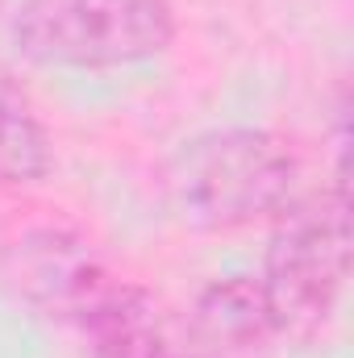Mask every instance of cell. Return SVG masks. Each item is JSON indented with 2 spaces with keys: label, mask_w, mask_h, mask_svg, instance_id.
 I'll return each instance as SVG.
<instances>
[{
  "label": "cell",
  "mask_w": 354,
  "mask_h": 358,
  "mask_svg": "<svg viewBox=\"0 0 354 358\" xmlns=\"http://www.w3.org/2000/svg\"><path fill=\"white\" fill-rule=\"evenodd\" d=\"M179 213L204 229L279 217L296 192V155L267 129H217L179 150L171 167Z\"/></svg>",
  "instance_id": "1"
},
{
  "label": "cell",
  "mask_w": 354,
  "mask_h": 358,
  "mask_svg": "<svg viewBox=\"0 0 354 358\" xmlns=\"http://www.w3.org/2000/svg\"><path fill=\"white\" fill-rule=\"evenodd\" d=\"M13 38L42 67H129L171 46L176 8L171 0H21Z\"/></svg>",
  "instance_id": "2"
},
{
  "label": "cell",
  "mask_w": 354,
  "mask_h": 358,
  "mask_svg": "<svg viewBox=\"0 0 354 358\" xmlns=\"http://www.w3.org/2000/svg\"><path fill=\"white\" fill-rule=\"evenodd\" d=\"M351 275V200L346 187L279 213V229L267 246L263 300L275 334L309 338L334 313Z\"/></svg>",
  "instance_id": "3"
},
{
  "label": "cell",
  "mask_w": 354,
  "mask_h": 358,
  "mask_svg": "<svg viewBox=\"0 0 354 358\" xmlns=\"http://www.w3.org/2000/svg\"><path fill=\"white\" fill-rule=\"evenodd\" d=\"M13 275H17V287L34 304H42L55 317H67V321H80L92 296L113 279L88 250V242H80L71 234H55V229L17 242Z\"/></svg>",
  "instance_id": "4"
},
{
  "label": "cell",
  "mask_w": 354,
  "mask_h": 358,
  "mask_svg": "<svg viewBox=\"0 0 354 358\" xmlns=\"http://www.w3.org/2000/svg\"><path fill=\"white\" fill-rule=\"evenodd\" d=\"M92 342V358H171L159 300L125 279H108L76 321Z\"/></svg>",
  "instance_id": "5"
},
{
  "label": "cell",
  "mask_w": 354,
  "mask_h": 358,
  "mask_svg": "<svg viewBox=\"0 0 354 358\" xmlns=\"http://www.w3.org/2000/svg\"><path fill=\"white\" fill-rule=\"evenodd\" d=\"M196 334L213 350V358L259 355L275 338V321L259 279L229 275L204 287V296L196 300Z\"/></svg>",
  "instance_id": "6"
},
{
  "label": "cell",
  "mask_w": 354,
  "mask_h": 358,
  "mask_svg": "<svg viewBox=\"0 0 354 358\" xmlns=\"http://www.w3.org/2000/svg\"><path fill=\"white\" fill-rule=\"evenodd\" d=\"M50 163H55L50 134H46L29 92L0 67V183H8V187L38 183V179H46Z\"/></svg>",
  "instance_id": "7"
},
{
  "label": "cell",
  "mask_w": 354,
  "mask_h": 358,
  "mask_svg": "<svg viewBox=\"0 0 354 358\" xmlns=\"http://www.w3.org/2000/svg\"><path fill=\"white\" fill-rule=\"evenodd\" d=\"M171 358H183V355H171ZM187 358H213V355H187Z\"/></svg>",
  "instance_id": "8"
}]
</instances>
